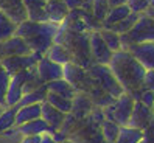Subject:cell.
<instances>
[{"mask_svg":"<svg viewBox=\"0 0 154 143\" xmlns=\"http://www.w3.org/2000/svg\"><path fill=\"white\" fill-rule=\"evenodd\" d=\"M16 107H6L0 114V134L10 131L16 126Z\"/></svg>","mask_w":154,"mask_h":143,"instance_id":"cell-28","label":"cell"},{"mask_svg":"<svg viewBox=\"0 0 154 143\" xmlns=\"http://www.w3.org/2000/svg\"><path fill=\"white\" fill-rule=\"evenodd\" d=\"M107 65L122 86L123 92L128 93L134 101H139L142 92L145 90L143 81L146 70L143 68V65L126 50L112 53V58Z\"/></svg>","mask_w":154,"mask_h":143,"instance_id":"cell-1","label":"cell"},{"mask_svg":"<svg viewBox=\"0 0 154 143\" xmlns=\"http://www.w3.org/2000/svg\"><path fill=\"white\" fill-rule=\"evenodd\" d=\"M61 143H75V141H72V140H69V138H66L64 141H61Z\"/></svg>","mask_w":154,"mask_h":143,"instance_id":"cell-44","label":"cell"},{"mask_svg":"<svg viewBox=\"0 0 154 143\" xmlns=\"http://www.w3.org/2000/svg\"><path fill=\"white\" fill-rule=\"evenodd\" d=\"M16 28H17V25L10 19V17H6L2 11H0V42L13 38L16 34Z\"/></svg>","mask_w":154,"mask_h":143,"instance_id":"cell-31","label":"cell"},{"mask_svg":"<svg viewBox=\"0 0 154 143\" xmlns=\"http://www.w3.org/2000/svg\"><path fill=\"white\" fill-rule=\"evenodd\" d=\"M44 56L48 58L53 62H56V64H59V65H66V64H69V62H72V55L69 53V50L66 47L59 45V44H53Z\"/></svg>","mask_w":154,"mask_h":143,"instance_id":"cell-24","label":"cell"},{"mask_svg":"<svg viewBox=\"0 0 154 143\" xmlns=\"http://www.w3.org/2000/svg\"><path fill=\"white\" fill-rule=\"evenodd\" d=\"M16 126H20L23 123L33 121L41 118V104H28L22 107H16Z\"/></svg>","mask_w":154,"mask_h":143,"instance_id":"cell-22","label":"cell"},{"mask_svg":"<svg viewBox=\"0 0 154 143\" xmlns=\"http://www.w3.org/2000/svg\"><path fill=\"white\" fill-rule=\"evenodd\" d=\"M143 137H154V118L149 121V124L143 129Z\"/></svg>","mask_w":154,"mask_h":143,"instance_id":"cell-40","label":"cell"},{"mask_svg":"<svg viewBox=\"0 0 154 143\" xmlns=\"http://www.w3.org/2000/svg\"><path fill=\"white\" fill-rule=\"evenodd\" d=\"M94 107H95L94 103L90 101V98L86 93L78 92L75 95V98L72 100V111H70V114L73 115L76 120H83L92 112Z\"/></svg>","mask_w":154,"mask_h":143,"instance_id":"cell-17","label":"cell"},{"mask_svg":"<svg viewBox=\"0 0 154 143\" xmlns=\"http://www.w3.org/2000/svg\"><path fill=\"white\" fill-rule=\"evenodd\" d=\"M50 106H53L55 109H58L59 112L62 114H70L72 111V100H67V98H62L59 95H55V93H47V98H45Z\"/></svg>","mask_w":154,"mask_h":143,"instance_id":"cell-30","label":"cell"},{"mask_svg":"<svg viewBox=\"0 0 154 143\" xmlns=\"http://www.w3.org/2000/svg\"><path fill=\"white\" fill-rule=\"evenodd\" d=\"M120 41L122 50H126L128 47L137 45V44L154 42V22L145 13H142L132 28L128 33L120 34Z\"/></svg>","mask_w":154,"mask_h":143,"instance_id":"cell-4","label":"cell"},{"mask_svg":"<svg viewBox=\"0 0 154 143\" xmlns=\"http://www.w3.org/2000/svg\"><path fill=\"white\" fill-rule=\"evenodd\" d=\"M152 118H154V114H152L151 107L145 106L140 101H134V107H132L131 117H129V121H128V126L143 131Z\"/></svg>","mask_w":154,"mask_h":143,"instance_id":"cell-13","label":"cell"},{"mask_svg":"<svg viewBox=\"0 0 154 143\" xmlns=\"http://www.w3.org/2000/svg\"><path fill=\"white\" fill-rule=\"evenodd\" d=\"M55 44H59L69 50L72 55V62L75 64L84 68H89L94 64L89 48V33H73L64 30L59 25V30L55 36Z\"/></svg>","mask_w":154,"mask_h":143,"instance_id":"cell-3","label":"cell"},{"mask_svg":"<svg viewBox=\"0 0 154 143\" xmlns=\"http://www.w3.org/2000/svg\"><path fill=\"white\" fill-rule=\"evenodd\" d=\"M42 2H48V0H42Z\"/></svg>","mask_w":154,"mask_h":143,"instance_id":"cell-49","label":"cell"},{"mask_svg":"<svg viewBox=\"0 0 154 143\" xmlns=\"http://www.w3.org/2000/svg\"><path fill=\"white\" fill-rule=\"evenodd\" d=\"M34 68H36V73H38L39 79L44 84L62 78V65L50 61L48 58H45V56H42L38 62H36Z\"/></svg>","mask_w":154,"mask_h":143,"instance_id":"cell-12","label":"cell"},{"mask_svg":"<svg viewBox=\"0 0 154 143\" xmlns=\"http://www.w3.org/2000/svg\"><path fill=\"white\" fill-rule=\"evenodd\" d=\"M61 26L64 30L73 31V33H90V31H100L103 28L101 22L92 13L84 11L81 8L69 11L67 17L61 23Z\"/></svg>","mask_w":154,"mask_h":143,"instance_id":"cell-5","label":"cell"},{"mask_svg":"<svg viewBox=\"0 0 154 143\" xmlns=\"http://www.w3.org/2000/svg\"><path fill=\"white\" fill-rule=\"evenodd\" d=\"M66 115L67 114L59 112L53 106H50L47 101L41 103V118L48 124L50 134H53V132H56V131L61 129L62 123H64V120H66Z\"/></svg>","mask_w":154,"mask_h":143,"instance_id":"cell-15","label":"cell"},{"mask_svg":"<svg viewBox=\"0 0 154 143\" xmlns=\"http://www.w3.org/2000/svg\"><path fill=\"white\" fill-rule=\"evenodd\" d=\"M62 78L70 83L78 92L83 93H87L89 89L95 86L94 79L87 73V68L75 64V62H69V64L62 65Z\"/></svg>","mask_w":154,"mask_h":143,"instance_id":"cell-8","label":"cell"},{"mask_svg":"<svg viewBox=\"0 0 154 143\" xmlns=\"http://www.w3.org/2000/svg\"><path fill=\"white\" fill-rule=\"evenodd\" d=\"M120 128L117 123L111 121V120H104L101 123V135L104 138L106 143H115L117 137H119V132H120Z\"/></svg>","mask_w":154,"mask_h":143,"instance_id":"cell-32","label":"cell"},{"mask_svg":"<svg viewBox=\"0 0 154 143\" xmlns=\"http://www.w3.org/2000/svg\"><path fill=\"white\" fill-rule=\"evenodd\" d=\"M17 132L22 137H28V135H44V134H50V128L42 118H36L33 121L23 123L20 126H16Z\"/></svg>","mask_w":154,"mask_h":143,"instance_id":"cell-21","label":"cell"},{"mask_svg":"<svg viewBox=\"0 0 154 143\" xmlns=\"http://www.w3.org/2000/svg\"><path fill=\"white\" fill-rule=\"evenodd\" d=\"M131 13H143L149 6V0H128L126 2Z\"/></svg>","mask_w":154,"mask_h":143,"instance_id":"cell-35","label":"cell"},{"mask_svg":"<svg viewBox=\"0 0 154 143\" xmlns=\"http://www.w3.org/2000/svg\"><path fill=\"white\" fill-rule=\"evenodd\" d=\"M47 86L42 84L41 87H38L36 90L30 92V93H25L22 98H20V101L17 103L14 107H22V106H28V104H41L45 101V98H47Z\"/></svg>","mask_w":154,"mask_h":143,"instance_id":"cell-25","label":"cell"},{"mask_svg":"<svg viewBox=\"0 0 154 143\" xmlns=\"http://www.w3.org/2000/svg\"><path fill=\"white\" fill-rule=\"evenodd\" d=\"M89 48H90V56H92L94 64H103V65L109 64L112 58V51L107 48V45L104 44L98 31L89 33Z\"/></svg>","mask_w":154,"mask_h":143,"instance_id":"cell-11","label":"cell"},{"mask_svg":"<svg viewBox=\"0 0 154 143\" xmlns=\"http://www.w3.org/2000/svg\"><path fill=\"white\" fill-rule=\"evenodd\" d=\"M111 6L107 3V0H94L92 3V14L97 17L100 22H103V19L106 17V14L109 13Z\"/></svg>","mask_w":154,"mask_h":143,"instance_id":"cell-34","label":"cell"},{"mask_svg":"<svg viewBox=\"0 0 154 143\" xmlns=\"http://www.w3.org/2000/svg\"><path fill=\"white\" fill-rule=\"evenodd\" d=\"M42 56L38 53H30V55H20V56H8L3 58L0 61V65H2L10 75H16L22 70H28L31 67L36 65Z\"/></svg>","mask_w":154,"mask_h":143,"instance_id":"cell-10","label":"cell"},{"mask_svg":"<svg viewBox=\"0 0 154 143\" xmlns=\"http://www.w3.org/2000/svg\"><path fill=\"white\" fill-rule=\"evenodd\" d=\"M45 13H47L48 22L61 25L69 14V8L62 0H48L45 2Z\"/></svg>","mask_w":154,"mask_h":143,"instance_id":"cell-18","label":"cell"},{"mask_svg":"<svg viewBox=\"0 0 154 143\" xmlns=\"http://www.w3.org/2000/svg\"><path fill=\"white\" fill-rule=\"evenodd\" d=\"M149 6H154V0H149Z\"/></svg>","mask_w":154,"mask_h":143,"instance_id":"cell-45","label":"cell"},{"mask_svg":"<svg viewBox=\"0 0 154 143\" xmlns=\"http://www.w3.org/2000/svg\"><path fill=\"white\" fill-rule=\"evenodd\" d=\"M98 33H100V36L103 38V41H104V44L107 45V48H109L112 53L122 50L120 34H117V33H114V31H111V30H106V28H101Z\"/></svg>","mask_w":154,"mask_h":143,"instance_id":"cell-29","label":"cell"},{"mask_svg":"<svg viewBox=\"0 0 154 143\" xmlns=\"http://www.w3.org/2000/svg\"><path fill=\"white\" fill-rule=\"evenodd\" d=\"M142 138H143V131L129 126H122L115 143H139Z\"/></svg>","mask_w":154,"mask_h":143,"instance_id":"cell-26","label":"cell"},{"mask_svg":"<svg viewBox=\"0 0 154 143\" xmlns=\"http://www.w3.org/2000/svg\"><path fill=\"white\" fill-rule=\"evenodd\" d=\"M140 103H143L145 106H148V107H152L154 104V92L152 90H148V89H145V90L142 92L140 95Z\"/></svg>","mask_w":154,"mask_h":143,"instance_id":"cell-36","label":"cell"},{"mask_svg":"<svg viewBox=\"0 0 154 143\" xmlns=\"http://www.w3.org/2000/svg\"><path fill=\"white\" fill-rule=\"evenodd\" d=\"M128 0H107V3H109L111 8H115V6H120V5H126Z\"/></svg>","mask_w":154,"mask_h":143,"instance_id":"cell-41","label":"cell"},{"mask_svg":"<svg viewBox=\"0 0 154 143\" xmlns=\"http://www.w3.org/2000/svg\"><path fill=\"white\" fill-rule=\"evenodd\" d=\"M41 143H56V141L51 138L50 134H44V135H42V141H41Z\"/></svg>","mask_w":154,"mask_h":143,"instance_id":"cell-43","label":"cell"},{"mask_svg":"<svg viewBox=\"0 0 154 143\" xmlns=\"http://www.w3.org/2000/svg\"><path fill=\"white\" fill-rule=\"evenodd\" d=\"M0 11L10 17L16 25L26 20V11L22 0H0Z\"/></svg>","mask_w":154,"mask_h":143,"instance_id":"cell-16","label":"cell"},{"mask_svg":"<svg viewBox=\"0 0 154 143\" xmlns=\"http://www.w3.org/2000/svg\"><path fill=\"white\" fill-rule=\"evenodd\" d=\"M62 2L66 3V6L69 8V11H72V10H78V8L83 6L84 0H62Z\"/></svg>","mask_w":154,"mask_h":143,"instance_id":"cell-38","label":"cell"},{"mask_svg":"<svg viewBox=\"0 0 154 143\" xmlns=\"http://www.w3.org/2000/svg\"><path fill=\"white\" fill-rule=\"evenodd\" d=\"M139 143H146V141H145V140H143V138H142V140H140V141H139Z\"/></svg>","mask_w":154,"mask_h":143,"instance_id":"cell-46","label":"cell"},{"mask_svg":"<svg viewBox=\"0 0 154 143\" xmlns=\"http://www.w3.org/2000/svg\"><path fill=\"white\" fill-rule=\"evenodd\" d=\"M10 79L11 75L0 65V107L2 109H6V92H8V86H10Z\"/></svg>","mask_w":154,"mask_h":143,"instance_id":"cell-33","label":"cell"},{"mask_svg":"<svg viewBox=\"0 0 154 143\" xmlns=\"http://www.w3.org/2000/svg\"><path fill=\"white\" fill-rule=\"evenodd\" d=\"M47 86V90L50 93H55V95H59L62 98H67V100H73L75 95L78 93V90L72 86L70 83H67L64 78H59V79H55V81H50L45 84Z\"/></svg>","mask_w":154,"mask_h":143,"instance_id":"cell-20","label":"cell"},{"mask_svg":"<svg viewBox=\"0 0 154 143\" xmlns=\"http://www.w3.org/2000/svg\"><path fill=\"white\" fill-rule=\"evenodd\" d=\"M33 68L34 67H31L28 70H22L16 75H11L10 86H8V92H6V100H5L6 107H13L20 101V98L23 95V86L28 81V78L31 76Z\"/></svg>","mask_w":154,"mask_h":143,"instance_id":"cell-9","label":"cell"},{"mask_svg":"<svg viewBox=\"0 0 154 143\" xmlns=\"http://www.w3.org/2000/svg\"><path fill=\"white\" fill-rule=\"evenodd\" d=\"M26 11V20L33 22H48L45 13V2L42 0H22Z\"/></svg>","mask_w":154,"mask_h":143,"instance_id":"cell-19","label":"cell"},{"mask_svg":"<svg viewBox=\"0 0 154 143\" xmlns=\"http://www.w3.org/2000/svg\"><path fill=\"white\" fill-rule=\"evenodd\" d=\"M151 109H152V114H154V104H152V107H151Z\"/></svg>","mask_w":154,"mask_h":143,"instance_id":"cell-47","label":"cell"},{"mask_svg":"<svg viewBox=\"0 0 154 143\" xmlns=\"http://www.w3.org/2000/svg\"><path fill=\"white\" fill-rule=\"evenodd\" d=\"M87 73L90 75V78L94 79V83L101 89V90L109 93L112 98H119L122 93H125L122 86L119 84V81H117V78L111 72L109 65L92 64L87 68Z\"/></svg>","mask_w":154,"mask_h":143,"instance_id":"cell-6","label":"cell"},{"mask_svg":"<svg viewBox=\"0 0 154 143\" xmlns=\"http://www.w3.org/2000/svg\"><path fill=\"white\" fill-rule=\"evenodd\" d=\"M59 30L58 23L51 22H33V20H23L17 25L16 36L25 41L31 53H38L44 56L47 50L55 44V36Z\"/></svg>","mask_w":154,"mask_h":143,"instance_id":"cell-2","label":"cell"},{"mask_svg":"<svg viewBox=\"0 0 154 143\" xmlns=\"http://www.w3.org/2000/svg\"><path fill=\"white\" fill-rule=\"evenodd\" d=\"M143 87L148 89V90H152V92H154V70H146V73H145Z\"/></svg>","mask_w":154,"mask_h":143,"instance_id":"cell-37","label":"cell"},{"mask_svg":"<svg viewBox=\"0 0 154 143\" xmlns=\"http://www.w3.org/2000/svg\"><path fill=\"white\" fill-rule=\"evenodd\" d=\"M132 107H134V100L128 93H122L109 106L103 107V114L106 120H111L119 126H128Z\"/></svg>","mask_w":154,"mask_h":143,"instance_id":"cell-7","label":"cell"},{"mask_svg":"<svg viewBox=\"0 0 154 143\" xmlns=\"http://www.w3.org/2000/svg\"><path fill=\"white\" fill-rule=\"evenodd\" d=\"M131 13V10L128 8V5H120V6H115V8H111L109 10V13L106 14V17L103 19V22H101V25H103V28H106V30H109L112 25H115V23H119V22H122L126 16H128Z\"/></svg>","mask_w":154,"mask_h":143,"instance_id":"cell-23","label":"cell"},{"mask_svg":"<svg viewBox=\"0 0 154 143\" xmlns=\"http://www.w3.org/2000/svg\"><path fill=\"white\" fill-rule=\"evenodd\" d=\"M140 14H142V13H129L122 22L112 25L109 30L114 31V33H117V34H125V33H128V31L132 28V26H134V23L139 20Z\"/></svg>","mask_w":154,"mask_h":143,"instance_id":"cell-27","label":"cell"},{"mask_svg":"<svg viewBox=\"0 0 154 143\" xmlns=\"http://www.w3.org/2000/svg\"><path fill=\"white\" fill-rule=\"evenodd\" d=\"M2 111H3V109H2V107H0V114H2Z\"/></svg>","mask_w":154,"mask_h":143,"instance_id":"cell-48","label":"cell"},{"mask_svg":"<svg viewBox=\"0 0 154 143\" xmlns=\"http://www.w3.org/2000/svg\"><path fill=\"white\" fill-rule=\"evenodd\" d=\"M42 135H28V137H22L20 143H41Z\"/></svg>","mask_w":154,"mask_h":143,"instance_id":"cell-39","label":"cell"},{"mask_svg":"<svg viewBox=\"0 0 154 143\" xmlns=\"http://www.w3.org/2000/svg\"><path fill=\"white\" fill-rule=\"evenodd\" d=\"M143 65L145 70H154V42H145L126 48Z\"/></svg>","mask_w":154,"mask_h":143,"instance_id":"cell-14","label":"cell"},{"mask_svg":"<svg viewBox=\"0 0 154 143\" xmlns=\"http://www.w3.org/2000/svg\"><path fill=\"white\" fill-rule=\"evenodd\" d=\"M143 13L146 14V16L149 17V19H151V20L154 22V6H148V8H146V10H145Z\"/></svg>","mask_w":154,"mask_h":143,"instance_id":"cell-42","label":"cell"}]
</instances>
